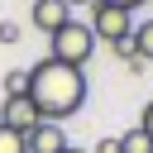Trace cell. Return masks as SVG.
Listing matches in <instances>:
<instances>
[{"label": "cell", "instance_id": "6", "mask_svg": "<svg viewBox=\"0 0 153 153\" xmlns=\"http://www.w3.org/2000/svg\"><path fill=\"white\" fill-rule=\"evenodd\" d=\"M29 19H33V29H38V33H48V38H53V33H57V29L72 19V10H67L62 0H33Z\"/></svg>", "mask_w": 153, "mask_h": 153}, {"label": "cell", "instance_id": "8", "mask_svg": "<svg viewBox=\"0 0 153 153\" xmlns=\"http://www.w3.org/2000/svg\"><path fill=\"white\" fill-rule=\"evenodd\" d=\"M134 57L139 62H153V19H143L134 29Z\"/></svg>", "mask_w": 153, "mask_h": 153}, {"label": "cell", "instance_id": "10", "mask_svg": "<svg viewBox=\"0 0 153 153\" xmlns=\"http://www.w3.org/2000/svg\"><path fill=\"white\" fill-rule=\"evenodd\" d=\"M0 153H24V134H14V129L0 124Z\"/></svg>", "mask_w": 153, "mask_h": 153}, {"label": "cell", "instance_id": "7", "mask_svg": "<svg viewBox=\"0 0 153 153\" xmlns=\"http://www.w3.org/2000/svg\"><path fill=\"white\" fill-rule=\"evenodd\" d=\"M120 153H153V139L134 124V129H124V134H120Z\"/></svg>", "mask_w": 153, "mask_h": 153}, {"label": "cell", "instance_id": "14", "mask_svg": "<svg viewBox=\"0 0 153 153\" xmlns=\"http://www.w3.org/2000/svg\"><path fill=\"white\" fill-rule=\"evenodd\" d=\"M139 129H143V134H148V139H153V100H148V105H143V115H139Z\"/></svg>", "mask_w": 153, "mask_h": 153}, {"label": "cell", "instance_id": "15", "mask_svg": "<svg viewBox=\"0 0 153 153\" xmlns=\"http://www.w3.org/2000/svg\"><path fill=\"white\" fill-rule=\"evenodd\" d=\"M105 5H120V10H129V14H134V5H143V0H105Z\"/></svg>", "mask_w": 153, "mask_h": 153}, {"label": "cell", "instance_id": "3", "mask_svg": "<svg viewBox=\"0 0 153 153\" xmlns=\"http://www.w3.org/2000/svg\"><path fill=\"white\" fill-rule=\"evenodd\" d=\"M86 29H91L96 38H105V43H120V38H129V33H134V14H129V10H120V5L96 0V5H91Z\"/></svg>", "mask_w": 153, "mask_h": 153}, {"label": "cell", "instance_id": "17", "mask_svg": "<svg viewBox=\"0 0 153 153\" xmlns=\"http://www.w3.org/2000/svg\"><path fill=\"white\" fill-rule=\"evenodd\" d=\"M62 153H86V148H72V143H67V148H62Z\"/></svg>", "mask_w": 153, "mask_h": 153}, {"label": "cell", "instance_id": "16", "mask_svg": "<svg viewBox=\"0 0 153 153\" xmlns=\"http://www.w3.org/2000/svg\"><path fill=\"white\" fill-rule=\"evenodd\" d=\"M62 5H67V10H72V5H96V0H62Z\"/></svg>", "mask_w": 153, "mask_h": 153}, {"label": "cell", "instance_id": "2", "mask_svg": "<svg viewBox=\"0 0 153 153\" xmlns=\"http://www.w3.org/2000/svg\"><path fill=\"white\" fill-rule=\"evenodd\" d=\"M91 53H96V33H91L81 19H67V24L48 38V57L62 62V67H76V72H81V67L91 62Z\"/></svg>", "mask_w": 153, "mask_h": 153}, {"label": "cell", "instance_id": "4", "mask_svg": "<svg viewBox=\"0 0 153 153\" xmlns=\"http://www.w3.org/2000/svg\"><path fill=\"white\" fill-rule=\"evenodd\" d=\"M0 124L14 129V134H29V129L38 124V105H33L29 96H5V105H0Z\"/></svg>", "mask_w": 153, "mask_h": 153}, {"label": "cell", "instance_id": "1", "mask_svg": "<svg viewBox=\"0 0 153 153\" xmlns=\"http://www.w3.org/2000/svg\"><path fill=\"white\" fill-rule=\"evenodd\" d=\"M29 100L38 105V120L62 124L67 115H76V110L86 105V72L43 57V62L29 67Z\"/></svg>", "mask_w": 153, "mask_h": 153}, {"label": "cell", "instance_id": "13", "mask_svg": "<svg viewBox=\"0 0 153 153\" xmlns=\"http://www.w3.org/2000/svg\"><path fill=\"white\" fill-rule=\"evenodd\" d=\"M86 153H120V134H115V139H100V143L86 148Z\"/></svg>", "mask_w": 153, "mask_h": 153}, {"label": "cell", "instance_id": "11", "mask_svg": "<svg viewBox=\"0 0 153 153\" xmlns=\"http://www.w3.org/2000/svg\"><path fill=\"white\" fill-rule=\"evenodd\" d=\"M0 43H19V24L14 19H0Z\"/></svg>", "mask_w": 153, "mask_h": 153}, {"label": "cell", "instance_id": "12", "mask_svg": "<svg viewBox=\"0 0 153 153\" xmlns=\"http://www.w3.org/2000/svg\"><path fill=\"white\" fill-rule=\"evenodd\" d=\"M110 48H115V53L129 62V57H134V33H129V38H120V43H110Z\"/></svg>", "mask_w": 153, "mask_h": 153}, {"label": "cell", "instance_id": "9", "mask_svg": "<svg viewBox=\"0 0 153 153\" xmlns=\"http://www.w3.org/2000/svg\"><path fill=\"white\" fill-rule=\"evenodd\" d=\"M5 96H29V72L24 67H10L5 72Z\"/></svg>", "mask_w": 153, "mask_h": 153}, {"label": "cell", "instance_id": "5", "mask_svg": "<svg viewBox=\"0 0 153 153\" xmlns=\"http://www.w3.org/2000/svg\"><path fill=\"white\" fill-rule=\"evenodd\" d=\"M67 148V134H62V124H48V120H38L29 134H24V153H62Z\"/></svg>", "mask_w": 153, "mask_h": 153}]
</instances>
